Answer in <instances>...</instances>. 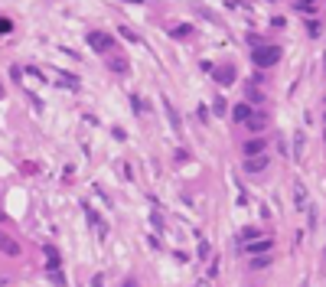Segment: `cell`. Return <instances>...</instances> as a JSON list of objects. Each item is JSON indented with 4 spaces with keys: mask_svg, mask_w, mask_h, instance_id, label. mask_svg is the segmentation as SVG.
I'll list each match as a JSON object with an SVG mask.
<instances>
[{
    "mask_svg": "<svg viewBox=\"0 0 326 287\" xmlns=\"http://www.w3.org/2000/svg\"><path fill=\"white\" fill-rule=\"evenodd\" d=\"M0 95H3V88H0Z\"/></svg>",
    "mask_w": 326,
    "mask_h": 287,
    "instance_id": "obj_24",
    "label": "cell"
},
{
    "mask_svg": "<svg viewBox=\"0 0 326 287\" xmlns=\"http://www.w3.org/2000/svg\"><path fill=\"white\" fill-rule=\"evenodd\" d=\"M251 62L261 65V69H271V65L280 62V46H255V53H251Z\"/></svg>",
    "mask_w": 326,
    "mask_h": 287,
    "instance_id": "obj_1",
    "label": "cell"
},
{
    "mask_svg": "<svg viewBox=\"0 0 326 287\" xmlns=\"http://www.w3.org/2000/svg\"><path fill=\"white\" fill-rule=\"evenodd\" d=\"M271 248H274V241H271V238H261V241H251V245H245V251H248L251 258H255V255H258V258L268 255Z\"/></svg>",
    "mask_w": 326,
    "mask_h": 287,
    "instance_id": "obj_4",
    "label": "cell"
},
{
    "mask_svg": "<svg viewBox=\"0 0 326 287\" xmlns=\"http://www.w3.org/2000/svg\"><path fill=\"white\" fill-rule=\"evenodd\" d=\"M85 216H88V222H92V225H98V222H101V219L95 216V209H92V206H85Z\"/></svg>",
    "mask_w": 326,
    "mask_h": 287,
    "instance_id": "obj_17",
    "label": "cell"
},
{
    "mask_svg": "<svg viewBox=\"0 0 326 287\" xmlns=\"http://www.w3.org/2000/svg\"><path fill=\"white\" fill-rule=\"evenodd\" d=\"M163 108H166V115H170V124L179 131V117H176V111H173V105H170V98H163Z\"/></svg>",
    "mask_w": 326,
    "mask_h": 287,
    "instance_id": "obj_12",
    "label": "cell"
},
{
    "mask_svg": "<svg viewBox=\"0 0 326 287\" xmlns=\"http://www.w3.org/2000/svg\"><path fill=\"white\" fill-rule=\"evenodd\" d=\"M294 199H297V209H307V193H303L300 183H294Z\"/></svg>",
    "mask_w": 326,
    "mask_h": 287,
    "instance_id": "obj_10",
    "label": "cell"
},
{
    "mask_svg": "<svg viewBox=\"0 0 326 287\" xmlns=\"http://www.w3.org/2000/svg\"><path fill=\"white\" fill-rule=\"evenodd\" d=\"M13 30V23H10V20H3V16H0V33H10Z\"/></svg>",
    "mask_w": 326,
    "mask_h": 287,
    "instance_id": "obj_20",
    "label": "cell"
},
{
    "mask_svg": "<svg viewBox=\"0 0 326 287\" xmlns=\"http://www.w3.org/2000/svg\"><path fill=\"white\" fill-rule=\"evenodd\" d=\"M245 124H248L251 131H264V124H268V117H264V115H251L248 121H245Z\"/></svg>",
    "mask_w": 326,
    "mask_h": 287,
    "instance_id": "obj_9",
    "label": "cell"
},
{
    "mask_svg": "<svg viewBox=\"0 0 326 287\" xmlns=\"http://www.w3.org/2000/svg\"><path fill=\"white\" fill-rule=\"evenodd\" d=\"M300 144H303V134H297V137H294V154L297 157H300Z\"/></svg>",
    "mask_w": 326,
    "mask_h": 287,
    "instance_id": "obj_21",
    "label": "cell"
},
{
    "mask_svg": "<svg viewBox=\"0 0 326 287\" xmlns=\"http://www.w3.org/2000/svg\"><path fill=\"white\" fill-rule=\"evenodd\" d=\"M264 144H268V140H261V137H251L248 144H245V157H261V154H264Z\"/></svg>",
    "mask_w": 326,
    "mask_h": 287,
    "instance_id": "obj_6",
    "label": "cell"
},
{
    "mask_svg": "<svg viewBox=\"0 0 326 287\" xmlns=\"http://www.w3.org/2000/svg\"><path fill=\"white\" fill-rule=\"evenodd\" d=\"M264 167H268V157H248V163H245V170L248 173H258V170H264Z\"/></svg>",
    "mask_w": 326,
    "mask_h": 287,
    "instance_id": "obj_7",
    "label": "cell"
},
{
    "mask_svg": "<svg viewBox=\"0 0 326 287\" xmlns=\"http://www.w3.org/2000/svg\"><path fill=\"white\" fill-rule=\"evenodd\" d=\"M0 251H3V255H10V258H16V255H20V241L10 238L7 232H0Z\"/></svg>",
    "mask_w": 326,
    "mask_h": 287,
    "instance_id": "obj_3",
    "label": "cell"
},
{
    "mask_svg": "<svg viewBox=\"0 0 326 287\" xmlns=\"http://www.w3.org/2000/svg\"><path fill=\"white\" fill-rule=\"evenodd\" d=\"M294 7H297V10H303V13H313V3H303V0H297Z\"/></svg>",
    "mask_w": 326,
    "mask_h": 287,
    "instance_id": "obj_18",
    "label": "cell"
},
{
    "mask_svg": "<svg viewBox=\"0 0 326 287\" xmlns=\"http://www.w3.org/2000/svg\"><path fill=\"white\" fill-rule=\"evenodd\" d=\"M212 78H216L218 85H232V82H235V69H232V65H218V69H212Z\"/></svg>",
    "mask_w": 326,
    "mask_h": 287,
    "instance_id": "obj_5",
    "label": "cell"
},
{
    "mask_svg": "<svg viewBox=\"0 0 326 287\" xmlns=\"http://www.w3.org/2000/svg\"><path fill=\"white\" fill-rule=\"evenodd\" d=\"M232 117H235V121H241V124H245V121H248V117H251V105H235V108H232Z\"/></svg>",
    "mask_w": 326,
    "mask_h": 287,
    "instance_id": "obj_8",
    "label": "cell"
},
{
    "mask_svg": "<svg viewBox=\"0 0 326 287\" xmlns=\"http://www.w3.org/2000/svg\"><path fill=\"white\" fill-rule=\"evenodd\" d=\"M196 255H199V261H206V258H209V241H202V245H199V251H196Z\"/></svg>",
    "mask_w": 326,
    "mask_h": 287,
    "instance_id": "obj_16",
    "label": "cell"
},
{
    "mask_svg": "<svg viewBox=\"0 0 326 287\" xmlns=\"http://www.w3.org/2000/svg\"><path fill=\"white\" fill-rule=\"evenodd\" d=\"M111 69H114V72H127V59H111Z\"/></svg>",
    "mask_w": 326,
    "mask_h": 287,
    "instance_id": "obj_15",
    "label": "cell"
},
{
    "mask_svg": "<svg viewBox=\"0 0 326 287\" xmlns=\"http://www.w3.org/2000/svg\"><path fill=\"white\" fill-rule=\"evenodd\" d=\"M88 46H92L95 53H108V49L114 46V39H111L108 33H101V30H98V33H88Z\"/></svg>",
    "mask_w": 326,
    "mask_h": 287,
    "instance_id": "obj_2",
    "label": "cell"
},
{
    "mask_svg": "<svg viewBox=\"0 0 326 287\" xmlns=\"http://www.w3.org/2000/svg\"><path fill=\"white\" fill-rule=\"evenodd\" d=\"M248 101H255V105H261V101H264V95L258 92L255 85H251V88H248Z\"/></svg>",
    "mask_w": 326,
    "mask_h": 287,
    "instance_id": "obj_14",
    "label": "cell"
},
{
    "mask_svg": "<svg viewBox=\"0 0 326 287\" xmlns=\"http://www.w3.org/2000/svg\"><path fill=\"white\" fill-rule=\"evenodd\" d=\"M251 268H268V255H261V258H255V261H251Z\"/></svg>",
    "mask_w": 326,
    "mask_h": 287,
    "instance_id": "obj_19",
    "label": "cell"
},
{
    "mask_svg": "<svg viewBox=\"0 0 326 287\" xmlns=\"http://www.w3.org/2000/svg\"><path fill=\"white\" fill-rule=\"evenodd\" d=\"M300 287H307V281H303V284H300Z\"/></svg>",
    "mask_w": 326,
    "mask_h": 287,
    "instance_id": "obj_22",
    "label": "cell"
},
{
    "mask_svg": "<svg viewBox=\"0 0 326 287\" xmlns=\"http://www.w3.org/2000/svg\"><path fill=\"white\" fill-rule=\"evenodd\" d=\"M196 287H206V284H196Z\"/></svg>",
    "mask_w": 326,
    "mask_h": 287,
    "instance_id": "obj_23",
    "label": "cell"
},
{
    "mask_svg": "<svg viewBox=\"0 0 326 287\" xmlns=\"http://www.w3.org/2000/svg\"><path fill=\"white\" fill-rule=\"evenodd\" d=\"M323 62H326V59H323Z\"/></svg>",
    "mask_w": 326,
    "mask_h": 287,
    "instance_id": "obj_25",
    "label": "cell"
},
{
    "mask_svg": "<svg viewBox=\"0 0 326 287\" xmlns=\"http://www.w3.org/2000/svg\"><path fill=\"white\" fill-rule=\"evenodd\" d=\"M46 258H49V268H53V271H59V255H55L53 245H46Z\"/></svg>",
    "mask_w": 326,
    "mask_h": 287,
    "instance_id": "obj_13",
    "label": "cell"
},
{
    "mask_svg": "<svg viewBox=\"0 0 326 287\" xmlns=\"http://www.w3.org/2000/svg\"><path fill=\"white\" fill-rule=\"evenodd\" d=\"M170 36L173 39H176V36H193V26H189V23H179V26H173V30H170Z\"/></svg>",
    "mask_w": 326,
    "mask_h": 287,
    "instance_id": "obj_11",
    "label": "cell"
}]
</instances>
